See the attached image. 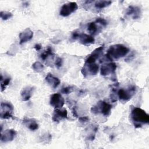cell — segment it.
<instances>
[{
    "label": "cell",
    "instance_id": "603a6c76",
    "mask_svg": "<svg viewBox=\"0 0 149 149\" xmlns=\"http://www.w3.org/2000/svg\"><path fill=\"white\" fill-rule=\"evenodd\" d=\"M33 69L37 72H41L44 69V66L43 65L40 63V62H36L32 65Z\"/></svg>",
    "mask_w": 149,
    "mask_h": 149
},
{
    "label": "cell",
    "instance_id": "3957f363",
    "mask_svg": "<svg viewBox=\"0 0 149 149\" xmlns=\"http://www.w3.org/2000/svg\"><path fill=\"white\" fill-rule=\"evenodd\" d=\"M111 109L112 106L110 104L104 101H100L91 108V112L95 114L101 113L103 115L108 116L111 113Z\"/></svg>",
    "mask_w": 149,
    "mask_h": 149
},
{
    "label": "cell",
    "instance_id": "8fae6325",
    "mask_svg": "<svg viewBox=\"0 0 149 149\" xmlns=\"http://www.w3.org/2000/svg\"><path fill=\"white\" fill-rule=\"evenodd\" d=\"M68 118V112L65 108H55L53 115H52V120L55 122H59L64 119Z\"/></svg>",
    "mask_w": 149,
    "mask_h": 149
},
{
    "label": "cell",
    "instance_id": "f1b7e54d",
    "mask_svg": "<svg viewBox=\"0 0 149 149\" xmlns=\"http://www.w3.org/2000/svg\"><path fill=\"white\" fill-rule=\"evenodd\" d=\"M72 113H73V115L75 117H77L78 116V115H77V111H76V107H74L73 108H72Z\"/></svg>",
    "mask_w": 149,
    "mask_h": 149
},
{
    "label": "cell",
    "instance_id": "83f0119b",
    "mask_svg": "<svg viewBox=\"0 0 149 149\" xmlns=\"http://www.w3.org/2000/svg\"><path fill=\"white\" fill-rule=\"evenodd\" d=\"M79 34H80V33L77 31H74L73 33H72V38L73 39V40H77L78 39V37L79 36Z\"/></svg>",
    "mask_w": 149,
    "mask_h": 149
},
{
    "label": "cell",
    "instance_id": "7402d4cb",
    "mask_svg": "<svg viewBox=\"0 0 149 149\" xmlns=\"http://www.w3.org/2000/svg\"><path fill=\"white\" fill-rule=\"evenodd\" d=\"M54 53L52 51V49L51 47H48L46 51H45L44 52H42L41 55V58L42 60L47 59L49 56H53Z\"/></svg>",
    "mask_w": 149,
    "mask_h": 149
},
{
    "label": "cell",
    "instance_id": "ac0fdd59",
    "mask_svg": "<svg viewBox=\"0 0 149 149\" xmlns=\"http://www.w3.org/2000/svg\"><path fill=\"white\" fill-rule=\"evenodd\" d=\"M34 90V88L33 87H26L23 88L20 93L22 100L24 101H27L29 100L33 95Z\"/></svg>",
    "mask_w": 149,
    "mask_h": 149
},
{
    "label": "cell",
    "instance_id": "277c9868",
    "mask_svg": "<svg viewBox=\"0 0 149 149\" xmlns=\"http://www.w3.org/2000/svg\"><path fill=\"white\" fill-rule=\"evenodd\" d=\"M108 23L103 18H97L95 22H90L88 24L87 30L92 35H96L99 33L102 27L107 26Z\"/></svg>",
    "mask_w": 149,
    "mask_h": 149
},
{
    "label": "cell",
    "instance_id": "6da1fadb",
    "mask_svg": "<svg viewBox=\"0 0 149 149\" xmlns=\"http://www.w3.org/2000/svg\"><path fill=\"white\" fill-rule=\"evenodd\" d=\"M129 52V49L125 45L118 44L111 46L107 51L105 58L108 61L118 60L126 56Z\"/></svg>",
    "mask_w": 149,
    "mask_h": 149
},
{
    "label": "cell",
    "instance_id": "ba28073f",
    "mask_svg": "<svg viewBox=\"0 0 149 149\" xmlns=\"http://www.w3.org/2000/svg\"><path fill=\"white\" fill-rule=\"evenodd\" d=\"M13 107L10 102H1V118L7 119L13 118Z\"/></svg>",
    "mask_w": 149,
    "mask_h": 149
},
{
    "label": "cell",
    "instance_id": "d4e9b609",
    "mask_svg": "<svg viewBox=\"0 0 149 149\" xmlns=\"http://www.w3.org/2000/svg\"><path fill=\"white\" fill-rule=\"evenodd\" d=\"M74 91V87L73 86H67L65 87L62 88L61 90V93L65 94H68L71 93Z\"/></svg>",
    "mask_w": 149,
    "mask_h": 149
},
{
    "label": "cell",
    "instance_id": "9a60e30c",
    "mask_svg": "<svg viewBox=\"0 0 149 149\" xmlns=\"http://www.w3.org/2000/svg\"><path fill=\"white\" fill-rule=\"evenodd\" d=\"M126 15L130 16L133 19H137L140 17L141 12L140 9L135 6H129L126 10Z\"/></svg>",
    "mask_w": 149,
    "mask_h": 149
},
{
    "label": "cell",
    "instance_id": "9c48e42d",
    "mask_svg": "<svg viewBox=\"0 0 149 149\" xmlns=\"http://www.w3.org/2000/svg\"><path fill=\"white\" fill-rule=\"evenodd\" d=\"M104 49V45H102L95 49L85 60L84 63H95L97 59H98L102 54Z\"/></svg>",
    "mask_w": 149,
    "mask_h": 149
},
{
    "label": "cell",
    "instance_id": "2e32d148",
    "mask_svg": "<svg viewBox=\"0 0 149 149\" xmlns=\"http://www.w3.org/2000/svg\"><path fill=\"white\" fill-rule=\"evenodd\" d=\"M78 40L81 44L87 45L93 44L95 41V39L92 36L87 34L86 33H80Z\"/></svg>",
    "mask_w": 149,
    "mask_h": 149
},
{
    "label": "cell",
    "instance_id": "cb8c5ba5",
    "mask_svg": "<svg viewBox=\"0 0 149 149\" xmlns=\"http://www.w3.org/2000/svg\"><path fill=\"white\" fill-rule=\"evenodd\" d=\"M1 18L3 20H6L10 18H11L13 16V15L12 13L9 12H6V11H1L0 13Z\"/></svg>",
    "mask_w": 149,
    "mask_h": 149
},
{
    "label": "cell",
    "instance_id": "4316f807",
    "mask_svg": "<svg viewBox=\"0 0 149 149\" xmlns=\"http://www.w3.org/2000/svg\"><path fill=\"white\" fill-rule=\"evenodd\" d=\"M79 120L80 122L84 123V122H86L88 121V120H89V118H88V117H87V116H81V117H79Z\"/></svg>",
    "mask_w": 149,
    "mask_h": 149
},
{
    "label": "cell",
    "instance_id": "7a4b0ae2",
    "mask_svg": "<svg viewBox=\"0 0 149 149\" xmlns=\"http://www.w3.org/2000/svg\"><path fill=\"white\" fill-rule=\"evenodd\" d=\"M130 118L132 122L136 128H139L143 125L149 122V115L143 109L138 107H134L131 110Z\"/></svg>",
    "mask_w": 149,
    "mask_h": 149
},
{
    "label": "cell",
    "instance_id": "52a82bcc",
    "mask_svg": "<svg viewBox=\"0 0 149 149\" xmlns=\"http://www.w3.org/2000/svg\"><path fill=\"white\" fill-rule=\"evenodd\" d=\"M78 9V5L76 2H71L63 4L61 8L59 14L63 17H67L74 12Z\"/></svg>",
    "mask_w": 149,
    "mask_h": 149
},
{
    "label": "cell",
    "instance_id": "8992f818",
    "mask_svg": "<svg viewBox=\"0 0 149 149\" xmlns=\"http://www.w3.org/2000/svg\"><path fill=\"white\" fill-rule=\"evenodd\" d=\"M99 70V66L95 63H84L81 72L84 77L96 75Z\"/></svg>",
    "mask_w": 149,
    "mask_h": 149
},
{
    "label": "cell",
    "instance_id": "484cf974",
    "mask_svg": "<svg viewBox=\"0 0 149 149\" xmlns=\"http://www.w3.org/2000/svg\"><path fill=\"white\" fill-rule=\"evenodd\" d=\"M63 64V60L60 57H58L56 60H55V65L56 66V67L57 68H59L62 66Z\"/></svg>",
    "mask_w": 149,
    "mask_h": 149
},
{
    "label": "cell",
    "instance_id": "44dd1931",
    "mask_svg": "<svg viewBox=\"0 0 149 149\" xmlns=\"http://www.w3.org/2000/svg\"><path fill=\"white\" fill-rule=\"evenodd\" d=\"M11 80V79L10 77H5L3 79V76L1 74V91H3L6 87L7 86L9 85Z\"/></svg>",
    "mask_w": 149,
    "mask_h": 149
},
{
    "label": "cell",
    "instance_id": "e0dca14e",
    "mask_svg": "<svg viewBox=\"0 0 149 149\" xmlns=\"http://www.w3.org/2000/svg\"><path fill=\"white\" fill-rule=\"evenodd\" d=\"M45 79L47 83L54 88H56L61 83L60 80L58 77L54 76L52 73H48Z\"/></svg>",
    "mask_w": 149,
    "mask_h": 149
},
{
    "label": "cell",
    "instance_id": "4fadbf2b",
    "mask_svg": "<svg viewBox=\"0 0 149 149\" xmlns=\"http://www.w3.org/2000/svg\"><path fill=\"white\" fill-rule=\"evenodd\" d=\"M16 132L14 129H7L3 133H1V141L6 143L12 141L16 136Z\"/></svg>",
    "mask_w": 149,
    "mask_h": 149
},
{
    "label": "cell",
    "instance_id": "30bf717a",
    "mask_svg": "<svg viewBox=\"0 0 149 149\" xmlns=\"http://www.w3.org/2000/svg\"><path fill=\"white\" fill-rule=\"evenodd\" d=\"M49 104L55 108H62L65 104V100L60 94L55 93L51 95Z\"/></svg>",
    "mask_w": 149,
    "mask_h": 149
},
{
    "label": "cell",
    "instance_id": "d6986e66",
    "mask_svg": "<svg viewBox=\"0 0 149 149\" xmlns=\"http://www.w3.org/2000/svg\"><path fill=\"white\" fill-rule=\"evenodd\" d=\"M23 123L32 131H35L37 130L39 127L38 123L34 119L25 118L23 120Z\"/></svg>",
    "mask_w": 149,
    "mask_h": 149
},
{
    "label": "cell",
    "instance_id": "5b68a950",
    "mask_svg": "<svg viewBox=\"0 0 149 149\" xmlns=\"http://www.w3.org/2000/svg\"><path fill=\"white\" fill-rule=\"evenodd\" d=\"M136 91V87L134 86H131L126 89L120 88L118 91L117 95L119 100L123 102H126L129 101Z\"/></svg>",
    "mask_w": 149,
    "mask_h": 149
},
{
    "label": "cell",
    "instance_id": "5bb4252c",
    "mask_svg": "<svg viewBox=\"0 0 149 149\" xmlns=\"http://www.w3.org/2000/svg\"><path fill=\"white\" fill-rule=\"evenodd\" d=\"M33 32L29 29L27 28L19 34V43L20 44H23L33 38Z\"/></svg>",
    "mask_w": 149,
    "mask_h": 149
},
{
    "label": "cell",
    "instance_id": "7c38bea8",
    "mask_svg": "<svg viewBox=\"0 0 149 149\" xmlns=\"http://www.w3.org/2000/svg\"><path fill=\"white\" fill-rule=\"evenodd\" d=\"M116 65L114 62H111L102 65L100 69V73L102 76H108L115 72L116 69Z\"/></svg>",
    "mask_w": 149,
    "mask_h": 149
},
{
    "label": "cell",
    "instance_id": "f546056e",
    "mask_svg": "<svg viewBox=\"0 0 149 149\" xmlns=\"http://www.w3.org/2000/svg\"><path fill=\"white\" fill-rule=\"evenodd\" d=\"M34 48L37 50V51H39L41 49V47L40 44H36L35 46H34Z\"/></svg>",
    "mask_w": 149,
    "mask_h": 149
},
{
    "label": "cell",
    "instance_id": "ffe728a7",
    "mask_svg": "<svg viewBox=\"0 0 149 149\" xmlns=\"http://www.w3.org/2000/svg\"><path fill=\"white\" fill-rule=\"evenodd\" d=\"M112 3L111 1H97L95 2L94 6L97 9H103L109 6Z\"/></svg>",
    "mask_w": 149,
    "mask_h": 149
}]
</instances>
